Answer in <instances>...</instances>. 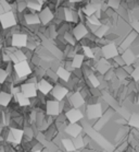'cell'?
I'll use <instances>...</instances> for the list:
<instances>
[{
    "label": "cell",
    "instance_id": "4316f807",
    "mask_svg": "<svg viewBox=\"0 0 139 152\" xmlns=\"http://www.w3.org/2000/svg\"><path fill=\"white\" fill-rule=\"evenodd\" d=\"M72 139H73V142H74V145H75V148H76V150L85 147V145H84V139H83V136L81 135L77 136V137H75V138H72Z\"/></svg>",
    "mask_w": 139,
    "mask_h": 152
},
{
    "label": "cell",
    "instance_id": "ba28073f",
    "mask_svg": "<svg viewBox=\"0 0 139 152\" xmlns=\"http://www.w3.org/2000/svg\"><path fill=\"white\" fill-rule=\"evenodd\" d=\"M27 42H28V35L22 32L14 33L11 37V46H13L15 48L22 49L23 47H26Z\"/></svg>",
    "mask_w": 139,
    "mask_h": 152
},
{
    "label": "cell",
    "instance_id": "2e32d148",
    "mask_svg": "<svg viewBox=\"0 0 139 152\" xmlns=\"http://www.w3.org/2000/svg\"><path fill=\"white\" fill-rule=\"evenodd\" d=\"M24 21L25 24H27L28 26H34V25H40V19L39 15L36 12H30L27 14H24Z\"/></svg>",
    "mask_w": 139,
    "mask_h": 152
},
{
    "label": "cell",
    "instance_id": "8992f818",
    "mask_svg": "<svg viewBox=\"0 0 139 152\" xmlns=\"http://www.w3.org/2000/svg\"><path fill=\"white\" fill-rule=\"evenodd\" d=\"M70 91L71 90L68 89V86H63V84H61V83L58 82L53 86V88H52V90H51L50 93L54 100L62 101L68 96V93H70Z\"/></svg>",
    "mask_w": 139,
    "mask_h": 152
},
{
    "label": "cell",
    "instance_id": "ffe728a7",
    "mask_svg": "<svg viewBox=\"0 0 139 152\" xmlns=\"http://www.w3.org/2000/svg\"><path fill=\"white\" fill-rule=\"evenodd\" d=\"M85 58L86 57L83 55L81 53L76 54V55L71 59L73 68H74V69H81V67H83V65H84V62H85Z\"/></svg>",
    "mask_w": 139,
    "mask_h": 152
},
{
    "label": "cell",
    "instance_id": "9a60e30c",
    "mask_svg": "<svg viewBox=\"0 0 139 152\" xmlns=\"http://www.w3.org/2000/svg\"><path fill=\"white\" fill-rule=\"evenodd\" d=\"M53 83H51L49 80H47L46 78H41V79L38 80L37 82V90L40 92L41 94L44 95H47L51 92L52 88H53Z\"/></svg>",
    "mask_w": 139,
    "mask_h": 152
},
{
    "label": "cell",
    "instance_id": "cb8c5ba5",
    "mask_svg": "<svg viewBox=\"0 0 139 152\" xmlns=\"http://www.w3.org/2000/svg\"><path fill=\"white\" fill-rule=\"evenodd\" d=\"M62 145L66 152H75L76 148L74 145L73 139L72 138H62Z\"/></svg>",
    "mask_w": 139,
    "mask_h": 152
},
{
    "label": "cell",
    "instance_id": "9c48e42d",
    "mask_svg": "<svg viewBox=\"0 0 139 152\" xmlns=\"http://www.w3.org/2000/svg\"><path fill=\"white\" fill-rule=\"evenodd\" d=\"M65 117H66V121L68 123H78L84 119L85 117V114L83 113L81 108H75V107H72L68 111H66L64 113Z\"/></svg>",
    "mask_w": 139,
    "mask_h": 152
},
{
    "label": "cell",
    "instance_id": "44dd1931",
    "mask_svg": "<svg viewBox=\"0 0 139 152\" xmlns=\"http://www.w3.org/2000/svg\"><path fill=\"white\" fill-rule=\"evenodd\" d=\"M10 132L12 137H13V143H21L22 142V139L24 137V130L23 129H20V128H11Z\"/></svg>",
    "mask_w": 139,
    "mask_h": 152
},
{
    "label": "cell",
    "instance_id": "74e56055",
    "mask_svg": "<svg viewBox=\"0 0 139 152\" xmlns=\"http://www.w3.org/2000/svg\"><path fill=\"white\" fill-rule=\"evenodd\" d=\"M81 1H85V0H81Z\"/></svg>",
    "mask_w": 139,
    "mask_h": 152
},
{
    "label": "cell",
    "instance_id": "d4e9b609",
    "mask_svg": "<svg viewBox=\"0 0 139 152\" xmlns=\"http://www.w3.org/2000/svg\"><path fill=\"white\" fill-rule=\"evenodd\" d=\"M12 99V94L8 93V92H0V106H8L9 103L11 102Z\"/></svg>",
    "mask_w": 139,
    "mask_h": 152
},
{
    "label": "cell",
    "instance_id": "e575fe53",
    "mask_svg": "<svg viewBox=\"0 0 139 152\" xmlns=\"http://www.w3.org/2000/svg\"><path fill=\"white\" fill-rule=\"evenodd\" d=\"M57 152H63V151H61V150H58V151H57Z\"/></svg>",
    "mask_w": 139,
    "mask_h": 152
},
{
    "label": "cell",
    "instance_id": "f1b7e54d",
    "mask_svg": "<svg viewBox=\"0 0 139 152\" xmlns=\"http://www.w3.org/2000/svg\"><path fill=\"white\" fill-rule=\"evenodd\" d=\"M23 130H24V136H26V138L32 139V138H33V137L35 136L34 130H33V128L30 127V126H26V127L24 128Z\"/></svg>",
    "mask_w": 139,
    "mask_h": 152
},
{
    "label": "cell",
    "instance_id": "30bf717a",
    "mask_svg": "<svg viewBox=\"0 0 139 152\" xmlns=\"http://www.w3.org/2000/svg\"><path fill=\"white\" fill-rule=\"evenodd\" d=\"M38 15H39V19H40L41 25H45V26L52 23V21L54 20V11L51 10L49 7L42 8L38 12Z\"/></svg>",
    "mask_w": 139,
    "mask_h": 152
},
{
    "label": "cell",
    "instance_id": "7a4b0ae2",
    "mask_svg": "<svg viewBox=\"0 0 139 152\" xmlns=\"http://www.w3.org/2000/svg\"><path fill=\"white\" fill-rule=\"evenodd\" d=\"M101 53L102 57L108 60H112L113 58H115L116 56L120 55L119 47L115 44V42H108L104 45L101 46Z\"/></svg>",
    "mask_w": 139,
    "mask_h": 152
},
{
    "label": "cell",
    "instance_id": "e0dca14e",
    "mask_svg": "<svg viewBox=\"0 0 139 152\" xmlns=\"http://www.w3.org/2000/svg\"><path fill=\"white\" fill-rule=\"evenodd\" d=\"M121 56H122L123 60L125 62V65H128V66H132L136 62L137 60V56L135 55V53L133 52L132 49H125L124 52L121 53Z\"/></svg>",
    "mask_w": 139,
    "mask_h": 152
},
{
    "label": "cell",
    "instance_id": "7c38bea8",
    "mask_svg": "<svg viewBox=\"0 0 139 152\" xmlns=\"http://www.w3.org/2000/svg\"><path fill=\"white\" fill-rule=\"evenodd\" d=\"M111 68H113L112 64H111V60H108V59L103 58V57L100 58L99 60H96L95 70L99 75H102V76H103V75L108 72Z\"/></svg>",
    "mask_w": 139,
    "mask_h": 152
},
{
    "label": "cell",
    "instance_id": "ac0fdd59",
    "mask_svg": "<svg viewBox=\"0 0 139 152\" xmlns=\"http://www.w3.org/2000/svg\"><path fill=\"white\" fill-rule=\"evenodd\" d=\"M55 72H57V75H58L59 80H61L63 83H68L72 77L71 71H68V69H65L64 67H62V66L59 67L58 70H57Z\"/></svg>",
    "mask_w": 139,
    "mask_h": 152
},
{
    "label": "cell",
    "instance_id": "4dcf8cb0",
    "mask_svg": "<svg viewBox=\"0 0 139 152\" xmlns=\"http://www.w3.org/2000/svg\"><path fill=\"white\" fill-rule=\"evenodd\" d=\"M8 76H9V73H8L7 70L0 68V84H2V83L6 82Z\"/></svg>",
    "mask_w": 139,
    "mask_h": 152
},
{
    "label": "cell",
    "instance_id": "6da1fadb",
    "mask_svg": "<svg viewBox=\"0 0 139 152\" xmlns=\"http://www.w3.org/2000/svg\"><path fill=\"white\" fill-rule=\"evenodd\" d=\"M84 114L86 115L87 119H89V121H97V119H99V118H101L102 115H103L101 102L86 104Z\"/></svg>",
    "mask_w": 139,
    "mask_h": 152
},
{
    "label": "cell",
    "instance_id": "d6a6232c",
    "mask_svg": "<svg viewBox=\"0 0 139 152\" xmlns=\"http://www.w3.org/2000/svg\"><path fill=\"white\" fill-rule=\"evenodd\" d=\"M136 104H139V92L136 95Z\"/></svg>",
    "mask_w": 139,
    "mask_h": 152
},
{
    "label": "cell",
    "instance_id": "603a6c76",
    "mask_svg": "<svg viewBox=\"0 0 139 152\" xmlns=\"http://www.w3.org/2000/svg\"><path fill=\"white\" fill-rule=\"evenodd\" d=\"M127 124L129 127L139 129V113L138 112H133L130 116L127 119Z\"/></svg>",
    "mask_w": 139,
    "mask_h": 152
},
{
    "label": "cell",
    "instance_id": "4fadbf2b",
    "mask_svg": "<svg viewBox=\"0 0 139 152\" xmlns=\"http://www.w3.org/2000/svg\"><path fill=\"white\" fill-rule=\"evenodd\" d=\"M37 84L32 82H25L21 86V92H23L27 97L35 99L37 97Z\"/></svg>",
    "mask_w": 139,
    "mask_h": 152
},
{
    "label": "cell",
    "instance_id": "836d02e7",
    "mask_svg": "<svg viewBox=\"0 0 139 152\" xmlns=\"http://www.w3.org/2000/svg\"><path fill=\"white\" fill-rule=\"evenodd\" d=\"M2 140H4V138H2V137H0V141H2Z\"/></svg>",
    "mask_w": 139,
    "mask_h": 152
},
{
    "label": "cell",
    "instance_id": "277c9868",
    "mask_svg": "<svg viewBox=\"0 0 139 152\" xmlns=\"http://www.w3.org/2000/svg\"><path fill=\"white\" fill-rule=\"evenodd\" d=\"M13 69H14V72L17 75V78H26L28 77L30 75H32L33 72V70H32L31 66H30V62L27 61V60H24V61H20L17 62V64H14L13 65Z\"/></svg>",
    "mask_w": 139,
    "mask_h": 152
},
{
    "label": "cell",
    "instance_id": "8d00e7d4",
    "mask_svg": "<svg viewBox=\"0 0 139 152\" xmlns=\"http://www.w3.org/2000/svg\"><path fill=\"white\" fill-rule=\"evenodd\" d=\"M115 152H120V151H117V150H116V151H115Z\"/></svg>",
    "mask_w": 139,
    "mask_h": 152
},
{
    "label": "cell",
    "instance_id": "484cf974",
    "mask_svg": "<svg viewBox=\"0 0 139 152\" xmlns=\"http://www.w3.org/2000/svg\"><path fill=\"white\" fill-rule=\"evenodd\" d=\"M86 24H89V25H94V26H99V25L102 24L101 20L99 19L96 14H92L90 17H86Z\"/></svg>",
    "mask_w": 139,
    "mask_h": 152
},
{
    "label": "cell",
    "instance_id": "52a82bcc",
    "mask_svg": "<svg viewBox=\"0 0 139 152\" xmlns=\"http://www.w3.org/2000/svg\"><path fill=\"white\" fill-rule=\"evenodd\" d=\"M72 34L74 35V37L76 38L77 42H81L83 38H85L87 35L89 34V30L87 28L86 23L84 22H79L74 24V26L72 28Z\"/></svg>",
    "mask_w": 139,
    "mask_h": 152
},
{
    "label": "cell",
    "instance_id": "5b68a950",
    "mask_svg": "<svg viewBox=\"0 0 139 152\" xmlns=\"http://www.w3.org/2000/svg\"><path fill=\"white\" fill-rule=\"evenodd\" d=\"M66 99L71 103L72 107H75V108H81V107H84L86 105L85 97L81 95L79 91H72V92L70 91Z\"/></svg>",
    "mask_w": 139,
    "mask_h": 152
},
{
    "label": "cell",
    "instance_id": "7402d4cb",
    "mask_svg": "<svg viewBox=\"0 0 139 152\" xmlns=\"http://www.w3.org/2000/svg\"><path fill=\"white\" fill-rule=\"evenodd\" d=\"M15 96V100H17V104L22 107H25V106H30L31 105V99L30 97H27L23 92H19L17 94L14 95Z\"/></svg>",
    "mask_w": 139,
    "mask_h": 152
},
{
    "label": "cell",
    "instance_id": "3957f363",
    "mask_svg": "<svg viewBox=\"0 0 139 152\" xmlns=\"http://www.w3.org/2000/svg\"><path fill=\"white\" fill-rule=\"evenodd\" d=\"M0 24L4 30L14 28L17 24V20L13 11H8V12L0 14Z\"/></svg>",
    "mask_w": 139,
    "mask_h": 152
},
{
    "label": "cell",
    "instance_id": "f546056e",
    "mask_svg": "<svg viewBox=\"0 0 139 152\" xmlns=\"http://www.w3.org/2000/svg\"><path fill=\"white\" fill-rule=\"evenodd\" d=\"M130 78H132L133 81L139 82V66L134 67V70H133L132 75H130Z\"/></svg>",
    "mask_w": 139,
    "mask_h": 152
},
{
    "label": "cell",
    "instance_id": "8fae6325",
    "mask_svg": "<svg viewBox=\"0 0 139 152\" xmlns=\"http://www.w3.org/2000/svg\"><path fill=\"white\" fill-rule=\"evenodd\" d=\"M46 114L49 116L57 117L61 114L60 110V101L57 100H49L46 102Z\"/></svg>",
    "mask_w": 139,
    "mask_h": 152
},
{
    "label": "cell",
    "instance_id": "d6986e66",
    "mask_svg": "<svg viewBox=\"0 0 139 152\" xmlns=\"http://www.w3.org/2000/svg\"><path fill=\"white\" fill-rule=\"evenodd\" d=\"M109 31H110V24H107V23H102L101 25H99L97 30H96L92 34L95 35L96 37L100 39V38H103L105 35L108 34Z\"/></svg>",
    "mask_w": 139,
    "mask_h": 152
},
{
    "label": "cell",
    "instance_id": "5bb4252c",
    "mask_svg": "<svg viewBox=\"0 0 139 152\" xmlns=\"http://www.w3.org/2000/svg\"><path fill=\"white\" fill-rule=\"evenodd\" d=\"M64 132L66 135H68L71 138H75L77 136L81 135L83 132V126L77 123H68L66 128H65Z\"/></svg>",
    "mask_w": 139,
    "mask_h": 152
},
{
    "label": "cell",
    "instance_id": "83f0119b",
    "mask_svg": "<svg viewBox=\"0 0 139 152\" xmlns=\"http://www.w3.org/2000/svg\"><path fill=\"white\" fill-rule=\"evenodd\" d=\"M121 1L122 0H107V4L109 8H111L113 10H117L121 6Z\"/></svg>",
    "mask_w": 139,
    "mask_h": 152
},
{
    "label": "cell",
    "instance_id": "d590c367",
    "mask_svg": "<svg viewBox=\"0 0 139 152\" xmlns=\"http://www.w3.org/2000/svg\"><path fill=\"white\" fill-rule=\"evenodd\" d=\"M32 152H41V151H32Z\"/></svg>",
    "mask_w": 139,
    "mask_h": 152
},
{
    "label": "cell",
    "instance_id": "1f68e13d",
    "mask_svg": "<svg viewBox=\"0 0 139 152\" xmlns=\"http://www.w3.org/2000/svg\"><path fill=\"white\" fill-rule=\"evenodd\" d=\"M6 11L4 10V8H2V6H1V4H0V14H2V13H4Z\"/></svg>",
    "mask_w": 139,
    "mask_h": 152
}]
</instances>
